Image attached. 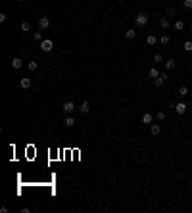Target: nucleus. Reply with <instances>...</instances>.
I'll return each instance as SVG.
<instances>
[{
	"label": "nucleus",
	"mask_w": 192,
	"mask_h": 213,
	"mask_svg": "<svg viewBox=\"0 0 192 213\" xmlns=\"http://www.w3.org/2000/svg\"><path fill=\"white\" fill-rule=\"evenodd\" d=\"M156 119L158 121H165V111H158L156 113Z\"/></svg>",
	"instance_id": "nucleus-24"
},
{
	"label": "nucleus",
	"mask_w": 192,
	"mask_h": 213,
	"mask_svg": "<svg viewBox=\"0 0 192 213\" xmlns=\"http://www.w3.org/2000/svg\"><path fill=\"white\" fill-rule=\"evenodd\" d=\"M148 77H150V79H156V77H159V71L156 69V67H150V71H148Z\"/></svg>",
	"instance_id": "nucleus-17"
},
{
	"label": "nucleus",
	"mask_w": 192,
	"mask_h": 213,
	"mask_svg": "<svg viewBox=\"0 0 192 213\" xmlns=\"http://www.w3.org/2000/svg\"><path fill=\"white\" fill-rule=\"evenodd\" d=\"M173 27H175L177 31H182V29H185V21H182V19H177V21H175V25H173Z\"/></svg>",
	"instance_id": "nucleus-20"
},
{
	"label": "nucleus",
	"mask_w": 192,
	"mask_h": 213,
	"mask_svg": "<svg viewBox=\"0 0 192 213\" xmlns=\"http://www.w3.org/2000/svg\"><path fill=\"white\" fill-rule=\"evenodd\" d=\"M167 79H169V75H167V71H163V73H159V77H156L154 79V85H156L158 88H161L163 85L167 83Z\"/></svg>",
	"instance_id": "nucleus-2"
},
{
	"label": "nucleus",
	"mask_w": 192,
	"mask_h": 213,
	"mask_svg": "<svg viewBox=\"0 0 192 213\" xmlns=\"http://www.w3.org/2000/svg\"><path fill=\"white\" fill-rule=\"evenodd\" d=\"M146 42H148L150 46H154L156 42H159V39L156 37V35H148V37H146Z\"/></svg>",
	"instance_id": "nucleus-15"
},
{
	"label": "nucleus",
	"mask_w": 192,
	"mask_h": 213,
	"mask_svg": "<svg viewBox=\"0 0 192 213\" xmlns=\"http://www.w3.org/2000/svg\"><path fill=\"white\" fill-rule=\"evenodd\" d=\"M142 123H144V125H148V127H150V125H152V123H154V115H152V113H148V111H146V113H144V115H142Z\"/></svg>",
	"instance_id": "nucleus-9"
},
{
	"label": "nucleus",
	"mask_w": 192,
	"mask_h": 213,
	"mask_svg": "<svg viewBox=\"0 0 192 213\" xmlns=\"http://www.w3.org/2000/svg\"><path fill=\"white\" fill-rule=\"evenodd\" d=\"M190 186H192V183H190Z\"/></svg>",
	"instance_id": "nucleus-32"
},
{
	"label": "nucleus",
	"mask_w": 192,
	"mask_h": 213,
	"mask_svg": "<svg viewBox=\"0 0 192 213\" xmlns=\"http://www.w3.org/2000/svg\"><path fill=\"white\" fill-rule=\"evenodd\" d=\"M175 13H177V8L175 6H169L167 8V16H175Z\"/></svg>",
	"instance_id": "nucleus-26"
},
{
	"label": "nucleus",
	"mask_w": 192,
	"mask_h": 213,
	"mask_svg": "<svg viewBox=\"0 0 192 213\" xmlns=\"http://www.w3.org/2000/svg\"><path fill=\"white\" fill-rule=\"evenodd\" d=\"M159 27H161L163 31L169 29V27H171V21H169V17H161V19H159Z\"/></svg>",
	"instance_id": "nucleus-11"
},
{
	"label": "nucleus",
	"mask_w": 192,
	"mask_h": 213,
	"mask_svg": "<svg viewBox=\"0 0 192 213\" xmlns=\"http://www.w3.org/2000/svg\"><path fill=\"white\" fill-rule=\"evenodd\" d=\"M19 87L21 88H31V79H29V77H21V81H19Z\"/></svg>",
	"instance_id": "nucleus-10"
},
{
	"label": "nucleus",
	"mask_w": 192,
	"mask_h": 213,
	"mask_svg": "<svg viewBox=\"0 0 192 213\" xmlns=\"http://www.w3.org/2000/svg\"><path fill=\"white\" fill-rule=\"evenodd\" d=\"M177 94H179V96H181V98H185V96H186V94H188V87H185V85H182V87H181L179 90H177Z\"/></svg>",
	"instance_id": "nucleus-18"
},
{
	"label": "nucleus",
	"mask_w": 192,
	"mask_h": 213,
	"mask_svg": "<svg viewBox=\"0 0 192 213\" xmlns=\"http://www.w3.org/2000/svg\"><path fill=\"white\" fill-rule=\"evenodd\" d=\"M27 69H29V71H36V69H39V63H36V62H27Z\"/></svg>",
	"instance_id": "nucleus-19"
},
{
	"label": "nucleus",
	"mask_w": 192,
	"mask_h": 213,
	"mask_svg": "<svg viewBox=\"0 0 192 213\" xmlns=\"http://www.w3.org/2000/svg\"><path fill=\"white\" fill-rule=\"evenodd\" d=\"M152 60H154V63H161V62H163V56H161L159 52H156V54H154V58H152Z\"/></svg>",
	"instance_id": "nucleus-21"
},
{
	"label": "nucleus",
	"mask_w": 192,
	"mask_h": 213,
	"mask_svg": "<svg viewBox=\"0 0 192 213\" xmlns=\"http://www.w3.org/2000/svg\"><path fill=\"white\" fill-rule=\"evenodd\" d=\"M175 67H177V62L173 60V58H169V60L165 62V69H167V71H171V69H175Z\"/></svg>",
	"instance_id": "nucleus-12"
},
{
	"label": "nucleus",
	"mask_w": 192,
	"mask_h": 213,
	"mask_svg": "<svg viewBox=\"0 0 192 213\" xmlns=\"http://www.w3.org/2000/svg\"><path fill=\"white\" fill-rule=\"evenodd\" d=\"M182 48H185V52H192V40H186V42L182 44Z\"/></svg>",
	"instance_id": "nucleus-22"
},
{
	"label": "nucleus",
	"mask_w": 192,
	"mask_h": 213,
	"mask_svg": "<svg viewBox=\"0 0 192 213\" xmlns=\"http://www.w3.org/2000/svg\"><path fill=\"white\" fill-rule=\"evenodd\" d=\"M190 29H192V21H190Z\"/></svg>",
	"instance_id": "nucleus-31"
},
{
	"label": "nucleus",
	"mask_w": 192,
	"mask_h": 213,
	"mask_svg": "<svg viewBox=\"0 0 192 213\" xmlns=\"http://www.w3.org/2000/svg\"><path fill=\"white\" fill-rule=\"evenodd\" d=\"M36 25H39V29H40V31H42V29H48V27H50V17L40 16V17H39V21H36Z\"/></svg>",
	"instance_id": "nucleus-5"
},
{
	"label": "nucleus",
	"mask_w": 192,
	"mask_h": 213,
	"mask_svg": "<svg viewBox=\"0 0 192 213\" xmlns=\"http://www.w3.org/2000/svg\"><path fill=\"white\" fill-rule=\"evenodd\" d=\"M182 6H185L186 10H192V0H182Z\"/></svg>",
	"instance_id": "nucleus-25"
},
{
	"label": "nucleus",
	"mask_w": 192,
	"mask_h": 213,
	"mask_svg": "<svg viewBox=\"0 0 192 213\" xmlns=\"http://www.w3.org/2000/svg\"><path fill=\"white\" fill-rule=\"evenodd\" d=\"M23 67V60L21 58H12V69H21Z\"/></svg>",
	"instance_id": "nucleus-7"
},
{
	"label": "nucleus",
	"mask_w": 192,
	"mask_h": 213,
	"mask_svg": "<svg viewBox=\"0 0 192 213\" xmlns=\"http://www.w3.org/2000/svg\"><path fill=\"white\" fill-rule=\"evenodd\" d=\"M125 39H127V40L136 39V31H135V29H127V31H125Z\"/></svg>",
	"instance_id": "nucleus-14"
},
{
	"label": "nucleus",
	"mask_w": 192,
	"mask_h": 213,
	"mask_svg": "<svg viewBox=\"0 0 192 213\" xmlns=\"http://www.w3.org/2000/svg\"><path fill=\"white\" fill-rule=\"evenodd\" d=\"M148 19H150L148 13H138V16H135V25L136 27H146L148 25Z\"/></svg>",
	"instance_id": "nucleus-1"
},
{
	"label": "nucleus",
	"mask_w": 192,
	"mask_h": 213,
	"mask_svg": "<svg viewBox=\"0 0 192 213\" xmlns=\"http://www.w3.org/2000/svg\"><path fill=\"white\" fill-rule=\"evenodd\" d=\"M75 123H77V121L73 119V115H67V117H65V121H63V125H65V127H73Z\"/></svg>",
	"instance_id": "nucleus-16"
},
{
	"label": "nucleus",
	"mask_w": 192,
	"mask_h": 213,
	"mask_svg": "<svg viewBox=\"0 0 192 213\" xmlns=\"http://www.w3.org/2000/svg\"><path fill=\"white\" fill-rule=\"evenodd\" d=\"M8 21V13H0V23H6Z\"/></svg>",
	"instance_id": "nucleus-28"
},
{
	"label": "nucleus",
	"mask_w": 192,
	"mask_h": 213,
	"mask_svg": "<svg viewBox=\"0 0 192 213\" xmlns=\"http://www.w3.org/2000/svg\"><path fill=\"white\" fill-rule=\"evenodd\" d=\"M29 29H31L29 23H21V31H29Z\"/></svg>",
	"instance_id": "nucleus-29"
},
{
	"label": "nucleus",
	"mask_w": 192,
	"mask_h": 213,
	"mask_svg": "<svg viewBox=\"0 0 192 213\" xmlns=\"http://www.w3.org/2000/svg\"><path fill=\"white\" fill-rule=\"evenodd\" d=\"M186 110H188V104H186V102H179V104H175V111L179 113V115L186 113Z\"/></svg>",
	"instance_id": "nucleus-6"
},
{
	"label": "nucleus",
	"mask_w": 192,
	"mask_h": 213,
	"mask_svg": "<svg viewBox=\"0 0 192 213\" xmlns=\"http://www.w3.org/2000/svg\"><path fill=\"white\" fill-rule=\"evenodd\" d=\"M62 111L65 113V115H71L73 111H75V104H73L71 100H67V102H63V106H62Z\"/></svg>",
	"instance_id": "nucleus-3"
},
{
	"label": "nucleus",
	"mask_w": 192,
	"mask_h": 213,
	"mask_svg": "<svg viewBox=\"0 0 192 213\" xmlns=\"http://www.w3.org/2000/svg\"><path fill=\"white\" fill-rule=\"evenodd\" d=\"M159 133H161V127H159L158 123H152V125H150V134H152V137H158Z\"/></svg>",
	"instance_id": "nucleus-8"
},
{
	"label": "nucleus",
	"mask_w": 192,
	"mask_h": 213,
	"mask_svg": "<svg viewBox=\"0 0 192 213\" xmlns=\"http://www.w3.org/2000/svg\"><path fill=\"white\" fill-rule=\"evenodd\" d=\"M52 48H54V42L50 39L40 40V50H42V52H52Z\"/></svg>",
	"instance_id": "nucleus-4"
},
{
	"label": "nucleus",
	"mask_w": 192,
	"mask_h": 213,
	"mask_svg": "<svg viewBox=\"0 0 192 213\" xmlns=\"http://www.w3.org/2000/svg\"><path fill=\"white\" fill-rule=\"evenodd\" d=\"M81 113H83V115H86V113H89V110H90V106H89V100H83V104H81Z\"/></svg>",
	"instance_id": "nucleus-13"
},
{
	"label": "nucleus",
	"mask_w": 192,
	"mask_h": 213,
	"mask_svg": "<svg viewBox=\"0 0 192 213\" xmlns=\"http://www.w3.org/2000/svg\"><path fill=\"white\" fill-rule=\"evenodd\" d=\"M33 39H35V40H42V35H40V31H35V33H33Z\"/></svg>",
	"instance_id": "nucleus-27"
},
{
	"label": "nucleus",
	"mask_w": 192,
	"mask_h": 213,
	"mask_svg": "<svg viewBox=\"0 0 192 213\" xmlns=\"http://www.w3.org/2000/svg\"><path fill=\"white\" fill-rule=\"evenodd\" d=\"M169 40H171V39H169L167 35H161V37H159V42H161L163 46H165V44H169Z\"/></svg>",
	"instance_id": "nucleus-23"
},
{
	"label": "nucleus",
	"mask_w": 192,
	"mask_h": 213,
	"mask_svg": "<svg viewBox=\"0 0 192 213\" xmlns=\"http://www.w3.org/2000/svg\"><path fill=\"white\" fill-rule=\"evenodd\" d=\"M17 2H27V0H17Z\"/></svg>",
	"instance_id": "nucleus-30"
}]
</instances>
